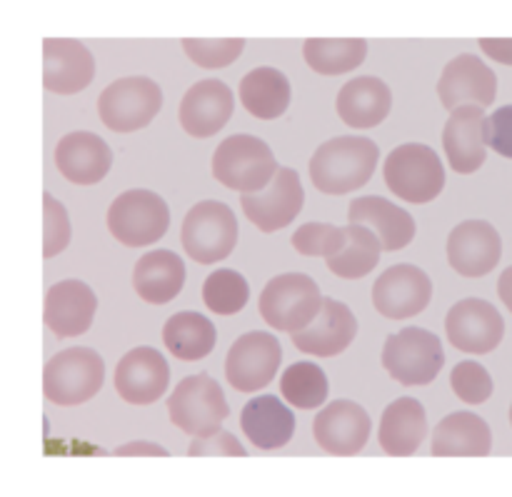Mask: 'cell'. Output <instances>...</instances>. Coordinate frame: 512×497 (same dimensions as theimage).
<instances>
[{
    "label": "cell",
    "instance_id": "36",
    "mask_svg": "<svg viewBox=\"0 0 512 497\" xmlns=\"http://www.w3.org/2000/svg\"><path fill=\"white\" fill-rule=\"evenodd\" d=\"M248 280L238 270H215L203 283V303L215 315H235L248 305Z\"/></svg>",
    "mask_w": 512,
    "mask_h": 497
},
{
    "label": "cell",
    "instance_id": "41",
    "mask_svg": "<svg viewBox=\"0 0 512 497\" xmlns=\"http://www.w3.org/2000/svg\"><path fill=\"white\" fill-rule=\"evenodd\" d=\"M188 455L190 458H245L248 450L240 445L235 435L218 430V433L205 435V438H193Z\"/></svg>",
    "mask_w": 512,
    "mask_h": 497
},
{
    "label": "cell",
    "instance_id": "40",
    "mask_svg": "<svg viewBox=\"0 0 512 497\" xmlns=\"http://www.w3.org/2000/svg\"><path fill=\"white\" fill-rule=\"evenodd\" d=\"M70 228L68 210L60 200H55L50 193H43V255L55 258L70 245Z\"/></svg>",
    "mask_w": 512,
    "mask_h": 497
},
{
    "label": "cell",
    "instance_id": "20",
    "mask_svg": "<svg viewBox=\"0 0 512 497\" xmlns=\"http://www.w3.org/2000/svg\"><path fill=\"white\" fill-rule=\"evenodd\" d=\"M233 90L223 80H200L180 100V125L193 138H210L228 125L233 115Z\"/></svg>",
    "mask_w": 512,
    "mask_h": 497
},
{
    "label": "cell",
    "instance_id": "22",
    "mask_svg": "<svg viewBox=\"0 0 512 497\" xmlns=\"http://www.w3.org/2000/svg\"><path fill=\"white\" fill-rule=\"evenodd\" d=\"M98 310V298L80 280L55 283L45 295L43 320L58 338H78L88 333Z\"/></svg>",
    "mask_w": 512,
    "mask_h": 497
},
{
    "label": "cell",
    "instance_id": "32",
    "mask_svg": "<svg viewBox=\"0 0 512 497\" xmlns=\"http://www.w3.org/2000/svg\"><path fill=\"white\" fill-rule=\"evenodd\" d=\"M215 340H218L215 325L200 313L173 315L163 328L165 348L183 363L208 358L215 348Z\"/></svg>",
    "mask_w": 512,
    "mask_h": 497
},
{
    "label": "cell",
    "instance_id": "34",
    "mask_svg": "<svg viewBox=\"0 0 512 497\" xmlns=\"http://www.w3.org/2000/svg\"><path fill=\"white\" fill-rule=\"evenodd\" d=\"M380 253H383V243H380L378 235L370 228H365V225L350 223L348 245L338 255L325 260V263H328L330 273H335L338 278L360 280L378 268Z\"/></svg>",
    "mask_w": 512,
    "mask_h": 497
},
{
    "label": "cell",
    "instance_id": "4",
    "mask_svg": "<svg viewBox=\"0 0 512 497\" xmlns=\"http://www.w3.org/2000/svg\"><path fill=\"white\" fill-rule=\"evenodd\" d=\"M105 363L93 348H68L48 360L43 370V395L60 408H75L100 393Z\"/></svg>",
    "mask_w": 512,
    "mask_h": 497
},
{
    "label": "cell",
    "instance_id": "26",
    "mask_svg": "<svg viewBox=\"0 0 512 497\" xmlns=\"http://www.w3.org/2000/svg\"><path fill=\"white\" fill-rule=\"evenodd\" d=\"M390 108H393V93H390L388 83L375 75L353 78L340 88L338 100H335L340 120L358 130H368L383 123L390 115Z\"/></svg>",
    "mask_w": 512,
    "mask_h": 497
},
{
    "label": "cell",
    "instance_id": "31",
    "mask_svg": "<svg viewBox=\"0 0 512 497\" xmlns=\"http://www.w3.org/2000/svg\"><path fill=\"white\" fill-rule=\"evenodd\" d=\"M240 103L260 120H275L290 105V80L278 68H255L240 80Z\"/></svg>",
    "mask_w": 512,
    "mask_h": 497
},
{
    "label": "cell",
    "instance_id": "1",
    "mask_svg": "<svg viewBox=\"0 0 512 497\" xmlns=\"http://www.w3.org/2000/svg\"><path fill=\"white\" fill-rule=\"evenodd\" d=\"M378 145L363 135H340L310 158V180L325 195H345L368 185L378 168Z\"/></svg>",
    "mask_w": 512,
    "mask_h": 497
},
{
    "label": "cell",
    "instance_id": "46",
    "mask_svg": "<svg viewBox=\"0 0 512 497\" xmlns=\"http://www.w3.org/2000/svg\"><path fill=\"white\" fill-rule=\"evenodd\" d=\"M510 425H512V405H510Z\"/></svg>",
    "mask_w": 512,
    "mask_h": 497
},
{
    "label": "cell",
    "instance_id": "7",
    "mask_svg": "<svg viewBox=\"0 0 512 497\" xmlns=\"http://www.w3.org/2000/svg\"><path fill=\"white\" fill-rule=\"evenodd\" d=\"M445 365L443 343L423 328H405L390 335L383 348V368L405 388L430 385Z\"/></svg>",
    "mask_w": 512,
    "mask_h": 497
},
{
    "label": "cell",
    "instance_id": "33",
    "mask_svg": "<svg viewBox=\"0 0 512 497\" xmlns=\"http://www.w3.org/2000/svg\"><path fill=\"white\" fill-rule=\"evenodd\" d=\"M303 58L320 75H340L360 68L368 58V40L363 38H308Z\"/></svg>",
    "mask_w": 512,
    "mask_h": 497
},
{
    "label": "cell",
    "instance_id": "12",
    "mask_svg": "<svg viewBox=\"0 0 512 497\" xmlns=\"http://www.w3.org/2000/svg\"><path fill=\"white\" fill-rule=\"evenodd\" d=\"M240 205L250 223L263 233H278L288 228L305 205V190L293 168H280L273 183L260 193L240 195Z\"/></svg>",
    "mask_w": 512,
    "mask_h": 497
},
{
    "label": "cell",
    "instance_id": "39",
    "mask_svg": "<svg viewBox=\"0 0 512 497\" xmlns=\"http://www.w3.org/2000/svg\"><path fill=\"white\" fill-rule=\"evenodd\" d=\"M450 385H453L455 395L465 405H483L493 395V378H490L488 368L473 363V360L455 365L453 375H450Z\"/></svg>",
    "mask_w": 512,
    "mask_h": 497
},
{
    "label": "cell",
    "instance_id": "10",
    "mask_svg": "<svg viewBox=\"0 0 512 497\" xmlns=\"http://www.w3.org/2000/svg\"><path fill=\"white\" fill-rule=\"evenodd\" d=\"M168 413L175 428L193 438H205L223 430L220 425L230 415V408L220 385L208 373H200L180 380L168 398Z\"/></svg>",
    "mask_w": 512,
    "mask_h": 497
},
{
    "label": "cell",
    "instance_id": "42",
    "mask_svg": "<svg viewBox=\"0 0 512 497\" xmlns=\"http://www.w3.org/2000/svg\"><path fill=\"white\" fill-rule=\"evenodd\" d=\"M485 145L512 160V105H503L485 120Z\"/></svg>",
    "mask_w": 512,
    "mask_h": 497
},
{
    "label": "cell",
    "instance_id": "27",
    "mask_svg": "<svg viewBox=\"0 0 512 497\" xmlns=\"http://www.w3.org/2000/svg\"><path fill=\"white\" fill-rule=\"evenodd\" d=\"M428 435V415L415 398H400L385 408L380 418L378 443L393 458H410Z\"/></svg>",
    "mask_w": 512,
    "mask_h": 497
},
{
    "label": "cell",
    "instance_id": "8",
    "mask_svg": "<svg viewBox=\"0 0 512 497\" xmlns=\"http://www.w3.org/2000/svg\"><path fill=\"white\" fill-rule=\"evenodd\" d=\"M163 108V90L145 75H128L100 93L98 115L113 133H135L148 128Z\"/></svg>",
    "mask_w": 512,
    "mask_h": 497
},
{
    "label": "cell",
    "instance_id": "6",
    "mask_svg": "<svg viewBox=\"0 0 512 497\" xmlns=\"http://www.w3.org/2000/svg\"><path fill=\"white\" fill-rule=\"evenodd\" d=\"M170 228V210L153 190H125L108 210V230L125 248H148Z\"/></svg>",
    "mask_w": 512,
    "mask_h": 497
},
{
    "label": "cell",
    "instance_id": "17",
    "mask_svg": "<svg viewBox=\"0 0 512 497\" xmlns=\"http://www.w3.org/2000/svg\"><path fill=\"white\" fill-rule=\"evenodd\" d=\"M503 258V240L488 220H465L448 238V263L465 278L493 273Z\"/></svg>",
    "mask_w": 512,
    "mask_h": 497
},
{
    "label": "cell",
    "instance_id": "37",
    "mask_svg": "<svg viewBox=\"0 0 512 497\" xmlns=\"http://www.w3.org/2000/svg\"><path fill=\"white\" fill-rule=\"evenodd\" d=\"M293 248L308 258H333L348 245V228L330 223H305L293 233Z\"/></svg>",
    "mask_w": 512,
    "mask_h": 497
},
{
    "label": "cell",
    "instance_id": "24",
    "mask_svg": "<svg viewBox=\"0 0 512 497\" xmlns=\"http://www.w3.org/2000/svg\"><path fill=\"white\" fill-rule=\"evenodd\" d=\"M358 335V320L345 303L325 298L323 310L310 328L293 333V345L308 355L335 358L353 345Z\"/></svg>",
    "mask_w": 512,
    "mask_h": 497
},
{
    "label": "cell",
    "instance_id": "25",
    "mask_svg": "<svg viewBox=\"0 0 512 497\" xmlns=\"http://www.w3.org/2000/svg\"><path fill=\"white\" fill-rule=\"evenodd\" d=\"M350 223L365 225L373 230L383 243L385 253H395L413 243L415 238V220L408 210L398 208L390 200L380 195H363L355 198L348 208Z\"/></svg>",
    "mask_w": 512,
    "mask_h": 497
},
{
    "label": "cell",
    "instance_id": "3",
    "mask_svg": "<svg viewBox=\"0 0 512 497\" xmlns=\"http://www.w3.org/2000/svg\"><path fill=\"white\" fill-rule=\"evenodd\" d=\"M323 303L325 298L310 275L283 273L265 285L258 310L270 328L293 335L315 323Z\"/></svg>",
    "mask_w": 512,
    "mask_h": 497
},
{
    "label": "cell",
    "instance_id": "15",
    "mask_svg": "<svg viewBox=\"0 0 512 497\" xmlns=\"http://www.w3.org/2000/svg\"><path fill=\"white\" fill-rule=\"evenodd\" d=\"M438 95L443 108L450 113L463 105L490 108L498 95V78L478 55L463 53L445 65L438 80Z\"/></svg>",
    "mask_w": 512,
    "mask_h": 497
},
{
    "label": "cell",
    "instance_id": "14",
    "mask_svg": "<svg viewBox=\"0 0 512 497\" xmlns=\"http://www.w3.org/2000/svg\"><path fill=\"white\" fill-rule=\"evenodd\" d=\"M433 298V280L415 265L400 263L385 270L373 285V305L390 320H408L423 313Z\"/></svg>",
    "mask_w": 512,
    "mask_h": 497
},
{
    "label": "cell",
    "instance_id": "44",
    "mask_svg": "<svg viewBox=\"0 0 512 497\" xmlns=\"http://www.w3.org/2000/svg\"><path fill=\"white\" fill-rule=\"evenodd\" d=\"M113 455L118 458H130V455H153V458H168V450L163 445H155V443H128V445H120V448L113 450Z\"/></svg>",
    "mask_w": 512,
    "mask_h": 497
},
{
    "label": "cell",
    "instance_id": "5",
    "mask_svg": "<svg viewBox=\"0 0 512 497\" xmlns=\"http://www.w3.org/2000/svg\"><path fill=\"white\" fill-rule=\"evenodd\" d=\"M385 183L400 200L413 205L433 203L445 188V168L430 145H398L385 160Z\"/></svg>",
    "mask_w": 512,
    "mask_h": 497
},
{
    "label": "cell",
    "instance_id": "18",
    "mask_svg": "<svg viewBox=\"0 0 512 497\" xmlns=\"http://www.w3.org/2000/svg\"><path fill=\"white\" fill-rule=\"evenodd\" d=\"M170 385V368L160 350L133 348L115 368V390L130 405H153Z\"/></svg>",
    "mask_w": 512,
    "mask_h": 497
},
{
    "label": "cell",
    "instance_id": "35",
    "mask_svg": "<svg viewBox=\"0 0 512 497\" xmlns=\"http://www.w3.org/2000/svg\"><path fill=\"white\" fill-rule=\"evenodd\" d=\"M280 393L293 408L318 410L328 400V378L315 363H295L280 378Z\"/></svg>",
    "mask_w": 512,
    "mask_h": 497
},
{
    "label": "cell",
    "instance_id": "45",
    "mask_svg": "<svg viewBox=\"0 0 512 497\" xmlns=\"http://www.w3.org/2000/svg\"><path fill=\"white\" fill-rule=\"evenodd\" d=\"M498 295H500V300L505 303V308H508L512 313V265L508 270H503V275H500Z\"/></svg>",
    "mask_w": 512,
    "mask_h": 497
},
{
    "label": "cell",
    "instance_id": "29",
    "mask_svg": "<svg viewBox=\"0 0 512 497\" xmlns=\"http://www.w3.org/2000/svg\"><path fill=\"white\" fill-rule=\"evenodd\" d=\"M493 450L490 425L475 413H453L433 430L435 458H485Z\"/></svg>",
    "mask_w": 512,
    "mask_h": 497
},
{
    "label": "cell",
    "instance_id": "16",
    "mask_svg": "<svg viewBox=\"0 0 512 497\" xmlns=\"http://www.w3.org/2000/svg\"><path fill=\"white\" fill-rule=\"evenodd\" d=\"M370 430H373L370 415L353 400H335L320 410L313 423L315 443L320 445V450L338 458L358 455L368 445Z\"/></svg>",
    "mask_w": 512,
    "mask_h": 497
},
{
    "label": "cell",
    "instance_id": "21",
    "mask_svg": "<svg viewBox=\"0 0 512 497\" xmlns=\"http://www.w3.org/2000/svg\"><path fill=\"white\" fill-rule=\"evenodd\" d=\"M485 120H488L485 108H478V105H463L450 113L443 130V148L455 173L470 175L485 165V158H488Z\"/></svg>",
    "mask_w": 512,
    "mask_h": 497
},
{
    "label": "cell",
    "instance_id": "38",
    "mask_svg": "<svg viewBox=\"0 0 512 497\" xmlns=\"http://www.w3.org/2000/svg\"><path fill=\"white\" fill-rule=\"evenodd\" d=\"M183 48L195 65L205 70L228 68L243 55V38H185Z\"/></svg>",
    "mask_w": 512,
    "mask_h": 497
},
{
    "label": "cell",
    "instance_id": "19",
    "mask_svg": "<svg viewBox=\"0 0 512 497\" xmlns=\"http://www.w3.org/2000/svg\"><path fill=\"white\" fill-rule=\"evenodd\" d=\"M95 78V58L73 38L43 40V85L58 95H75Z\"/></svg>",
    "mask_w": 512,
    "mask_h": 497
},
{
    "label": "cell",
    "instance_id": "23",
    "mask_svg": "<svg viewBox=\"0 0 512 497\" xmlns=\"http://www.w3.org/2000/svg\"><path fill=\"white\" fill-rule=\"evenodd\" d=\"M55 165L60 175L75 185H95L110 173L113 150L100 135L75 130L55 145Z\"/></svg>",
    "mask_w": 512,
    "mask_h": 497
},
{
    "label": "cell",
    "instance_id": "28",
    "mask_svg": "<svg viewBox=\"0 0 512 497\" xmlns=\"http://www.w3.org/2000/svg\"><path fill=\"white\" fill-rule=\"evenodd\" d=\"M185 285V265L173 250H150L135 263L133 288L148 305H165L180 295Z\"/></svg>",
    "mask_w": 512,
    "mask_h": 497
},
{
    "label": "cell",
    "instance_id": "11",
    "mask_svg": "<svg viewBox=\"0 0 512 497\" xmlns=\"http://www.w3.org/2000/svg\"><path fill=\"white\" fill-rule=\"evenodd\" d=\"M283 348L270 333H245L225 358V378L238 393H258L268 388L280 370Z\"/></svg>",
    "mask_w": 512,
    "mask_h": 497
},
{
    "label": "cell",
    "instance_id": "9",
    "mask_svg": "<svg viewBox=\"0 0 512 497\" xmlns=\"http://www.w3.org/2000/svg\"><path fill=\"white\" fill-rule=\"evenodd\" d=\"M180 240L195 263L215 265L238 245V218L220 200H203L185 215Z\"/></svg>",
    "mask_w": 512,
    "mask_h": 497
},
{
    "label": "cell",
    "instance_id": "13",
    "mask_svg": "<svg viewBox=\"0 0 512 497\" xmlns=\"http://www.w3.org/2000/svg\"><path fill=\"white\" fill-rule=\"evenodd\" d=\"M450 343L470 355H488L503 343L505 320L493 303L480 298L460 300L445 318Z\"/></svg>",
    "mask_w": 512,
    "mask_h": 497
},
{
    "label": "cell",
    "instance_id": "2",
    "mask_svg": "<svg viewBox=\"0 0 512 497\" xmlns=\"http://www.w3.org/2000/svg\"><path fill=\"white\" fill-rule=\"evenodd\" d=\"M278 170L270 145L255 135H230L215 148L213 178L235 193H260L273 183Z\"/></svg>",
    "mask_w": 512,
    "mask_h": 497
},
{
    "label": "cell",
    "instance_id": "30",
    "mask_svg": "<svg viewBox=\"0 0 512 497\" xmlns=\"http://www.w3.org/2000/svg\"><path fill=\"white\" fill-rule=\"evenodd\" d=\"M240 428L255 448L278 450L293 440L295 415L275 395H260L243 408Z\"/></svg>",
    "mask_w": 512,
    "mask_h": 497
},
{
    "label": "cell",
    "instance_id": "43",
    "mask_svg": "<svg viewBox=\"0 0 512 497\" xmlns=\"http://www.w3.org/2000/svg\"><path fill=\"white\" fill-rule=\"evenodd\" d=\"M480 50L498 63L512 65V38H480Z\"/></svg>",
    "mask_w": 512,
    "mask_h": 497
}]
</instances>
